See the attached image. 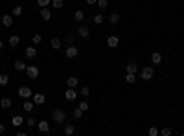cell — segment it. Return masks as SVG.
<instances>
[{"label":"cell","mask_w":184,"mask_h":136,"mask_svg":"<svg viewBox=\"0 0 184 136\" xmlns=\"http://www.w3.org/2000/svg\"><path fill=\"white\" fill-rule=\"evenodd\" d=\"M39 74H41V70H39V66H35V64H29V66L26 68V76H28L29 79H37Z\"/></svg>","instance_id":"obj_1"},{"label":"cell","mask_w":184,"mask_h":136,"mask_svg":"<svg viewBox=\"0 0 184 136\" xmlns=\"http://www.w3.org/2000/svg\"><path fill=\"white\" fill-rule=\"evenodd\" d=\"M65 120H66V114H65V111H61V109H55L53 111V122L55 123H65Z\"/></svg>","instance_id":"obj_2"},{"label":"cell","mask_w":184,"mask_h":136,"mask_svg":"<svg viewBox=\"0 0 184 136\" xmlns=\"http://www.w3.org/2000/svg\"><path fill=\"white\" fill-rule=\"evenodd\" d=\"M153 74H155V70H153L151 66H144V68H142V72H140V76H142V79H144V81H149V79L153 77Z\"/></svg>","instance_id":"obj_3"},{"label":"cell","mask_w":184,"mask_h":136,"mask_svg":"<svg viewBox=\"0 0 184 136\" xmlns=\"http://www.w3.org/2000/svg\"><path fill=\"white\" fill-rule=\"evenodd\" d=\"M31 96H33L31 88H28V87H18V98H24V99H28V98H31Z\"/></svg>","instance_id":"obj_4"},{"label":"cell","mask_w":184,"mask_h":136,"mask_svg":"<svg viewBox=\"0 0 184 136\" xmlns=\"http://www.w3.org/2000/svg\"><path fill=\"white\" fill-rule=\"evenodd\" d=\"M77 37H79V39H88V37H90V29H88L87 26H79V28H77Z\"/></svg>","instance_id":"obj_5"},{"label":"cell","mask_w":184,"mask_h":136,"mask_svg":"<svg viewBox=\"0 0 184 136\" xmlns=\"http://www.w3.org/2000/svg\"><path fill=\"white\" fill-rule=\"evenodd\" d=\"M31 98H33V103H35V105H44V101H46V96L41 94V92H35Z\"/></svg>","instance_id":"obj_6"},{"label":"cell","mask_w":184,"mask_h":136,"mask_svg":"<svg viewBox=\"0 0 184 136\" xmlns=\"http://www.w3.org/2000/svg\"><path fill=\"white\" fill-rule=\"evenodd\" d=\"M77 46H68L66 48V52H65V55L68 57V59H74V57H77Z\"/></svg>","instance_id":"obj_7"},{"label":"cell","mask_w":184,"mask_h":136,"mask_svg":"<svg viewBox=\"0 0 184 136\" xmlns=\"http://www.w3.org/2000/svg\"><path fill=\"white\" fill-rule=\"evenodd\" d=\"M37 129H39V131H41L42 134H48L52 127L48 125V122H44V120H42V122H39V123H37Z\"/></svg>","instance_id":"obj_8"},{"label":"cell","mask_w":184,"mask_h":136,"mask_svg":"<svg viewBox=\"0 0 184 136\" xmlns=\"http://www.w3.org/2000/svg\"><path fill=\"white\" fill-rule=\"evenodd\" d=\"M120 44V39L116 37V35H111V37H107V46L109 48H116Z\"/></svg>","instance_id":"obj_9"},{"label":"cell","mask_w":184,"mask_h":136,"mask_svg":"<svg viewBox=\"0 0 184 136\" xmlns=\"http://www.w3.org/2000/svg\"><path fill=\"white\" fill-rule=\"evenodd\" d=\"M24 55H26L28 59H35V57H37V50H35V46H28L26 52H24Z\"/></svg>","instance_id":"obj_10"},{"label":"cell","mask_w":184,"mask_h":136,"mask_svg":"<svg viewBox=\"0 0 184 136\" xmlns=\"http://www.w3.org/2000/svg\"><path fill=\"white\" fill-rule=\"evenodd\" d=\"M65 98H66L68 101H74V99H77V92H76V88H68V90L65 92Z\"/></svg>","instance_id":"obj_11"},{"label":"cell","mask_w":184,"mask_h":136,"mask_svg":"<svg viewBox=\"0 0 184 136\" xmlns=\"http://www.w3.org/2000/svg\"><path fill=\"white\" fill-rule=\"evenodd\" d=\"M2 24H4V28H11L13 26V15H4L2 17Z\"/></svg>","instance_id":"obj_12"},{"label":"cell","mask_w":184,"mask_h":136,"mask_svg":"<svg viewBox=\"0 0 184 136\" xmlns=\"http://www.w3.org/2000/svg\"><path fill=\"white\" fill-rule=\"evenodd\" d=\"M151 63L153 64H160L162 63V53L160 52H153L151 53Z\"/></svg>","instance_id":"obj_13"},{"label":"cell","mask_w":184,"mask_h":136,"mask_svg":"<svg viewBox=\"0 0 184 136\" xmlns=\"http://www.w3.org/2000/svg\"><path fill=\"white\" fill-rule=\"evenodd\" d=\"M26 68H28V66H26V63H24L22 59L15 61V70H17V72H26Z\"/></svg>","instance_id":"obj_14"},{"label":"cell","mask_w":184,"mask_h":136,"mask_svg":"<svg viewBox=\"0 0 184 136\" xmlns=\"http://www.w3.org/2000/svg\"><path fill=\"white\" fill-rule=\"evenodd\" d=\"M24 122H26V120H24V118H22L20 114H17V116H13V118H11V123H13L15 127H20V125H22Z\"/></svg>","instance_id":"obj_15"},{"label":"cell","mask_w":184,"mask_h":136,"mask_svg":"<svg viewBox=\"0 0 184 136\" xmlns=\"http://www.w3.org/2000/svg\"><path fill=\"white\" fill-rule=\"evenodd\" d=\"M74 18H76L77 22H83V20H85V11H83V9H76Z\"/></svg>","instance_id":"obj_16"},{"label":"cell","mask_w":184,"mask_h":136,"mask_svg":"<svg viewBox=\"0 0 184 136\" xmlns=\"http://www.w3.org/2000/svg\"><path fill=\"white\" fill-rule=\"evenodd\" d=\"M109 22H111L112 26L120 24V15H118V13H111V15H109Z\"/></svg>","instance_id":"obj_17"},{"label":"cell","mask_w":184,"mask_h":136,"mask_svg":"<svg viewBox=\"0 0 184 136\" xmlns=\"http://www.w3.org/2000/svg\"><path fill=\"white\" fill-rule=\"evenodd\" d=\"M7 42H9V46H11V48H15V46H18V42H20V37H18V35H11Z\"/></svg>","instance_id":"obj_18"},{"label":"cell","mask_w":184,"mask_h":136,"mask_svg":"<svg viewBox=\"0 0 184 136\" xmlns=\"http://www.w3.org/2000/svg\"><path fill=\"white\" fill-rule=\"evenodd\" d=\"M136 70H138L136 63H129V64L125 66V72H127V74H135V76H136Z\"/></svg>","instance_id":"obj_19"},{"label":"cell","mask_w":184,"mask_h":136,"mask_svg":"<svg viewBox=\"0 0 184 136\" xmlns=\"http://www.w3.org/2000/svg\"><path fill=\"white\" fill-rule=\"evenodd\" d=\"M11 105H13V101H11L9 98H2V99H0V107H2V109H11Z\"/></svg>","instance_id":"obj_20"},{"label":"cell","mask_w":184,"mask_h":136,"mask_svg":"<svg viewBox=\"0 0 184 136\" xmlns=\"http://www.w3.org/2000/svg\"><path fill=\"white\" fill-rule=\"evenodd\" d=\"M74 133H76V127H74L72 123H66V125H65V134H66V136H74Z\"/></svg>","instance_id":"obj_21"},{"label":"cell","mask_w":184,"mask_h":136,"mask_svg":"<svg viewBox=\"0 0 184 136\" xmlns=\"http://www.w3.org/2000/svg\"><path fill=\"white\" fill-rule=\"evenodd\" d=\"M41 17H42L44 20H50V18H52V11H50L48 7H42V9H41Z\"/></svg>","instance_id":"obj_22"},{"label":"cell","mask_w":184,"mask_h":136,"mask_svg":"<svg viewBox=\"0 0 184 136\" xmlns=\"http://www.w3.org/2000/svg\"><path fill=\"white\" fill-rule=\"evenodd\" d=\"M77 83H79L77 77H68V79H66V87H68V88H76Z\"/></svg>","instance_id":"obj_23"},{"label":"cell","mask_w":184,"mask_h":136,"mask_svg":"<svg viewBox=\"0 0 184 136\" xmlns=\"http://www.w3.org/2000/svg\"><path fill=\"white\" fill-rule=\"evenodd\" d=\"M33 105H35L33 101H29V99H26V101H24V105H22V109H24L26 112H31V111H33Z\"/></svg>","instance_id":"obj_24"},{"label":"cell","mask_w":184,"mask_h":136,"mask_svg":"<svg viewBox=\"0 0 184 136\" xmlns=\"http://www.w3.org/2000/svg\"><path fill=\"white\" fill-rule=\"evenodd\" d=\"M22 11H24V9H22L20 6H15V7L11 9V15H13V17H20V15H22Z\"/></svg>","instance_id":"obj_25"},{"label":"cell","mask_w":184,"mask_h":136,"mask_svg":"<svg viewBox=\"0 0 184 136\" xmlns=\"http://www.w3.org/2000/svg\"><path fill=\"white\" fill-rule=\"evenodd\" d=\"M9 83V76L7 74H0V87H6Z\"/></svg>","instance_id":"obj_26"},{"label":"cell","mask_w":184,"mask_h":136,"mask_svg":"<svg viewBox=\"0 0 184 136\" xmlns=\"http://www.w3.org/2000/svg\"><path fill=\"white\" fill-rule=\"evenodd\" d=\"M50 44H52V48H53V50H59L63 42H61V39H52V42H50Z\"/></svg>","instance_id":"obj_27"},{"label":"cell","mask_w":184,"mask_h":136,"mask_svg":"<svg viewBox=\"0 0 184 136\" xmlns=\"http://www.w3.org/2000/svg\"><path fill=\"white\" fill-rule=\"evenodd\" d=\"M37 123H39V122H37L33 116H29V118L26 120V125H28V127H37Z\"/></svg>","instance_id":"obj_28"},{"label":"cell","mask_w":184,"mask_h":136,"mask_svg":"<svg viewBox=\"0 0 184 136\" xmlns=\"http://www.w3.org/2000/svg\"><path fill=\"white\" fill-rule=\"evenodd\" d=\"M159 134H160L159 127H149V129H147V136H159Z\"/></svg>","instance_id":"obj_29"},{"label":"cell","mask_w":184,"mask_h":136,"mask_svg":"<svg viewBox=\"0 0 184 136\" xmlns=\"http://www.w3.org/2000/svg\"><path fill=\"white\" fill-rule=\"evenodd\" d=\"M65 42H66L68 46H76V39H74V35H66V39H65Z\"/></svg>","instance_id":"obj_30"},{"label":"cell","mask_w":184,"mask_h":136,"mask_svg":"<svg viewBox=\"0 0 184 136\" xmlns=\"http://www.w3.org/2000/svg\"><path fill=\"white\" fill-rule=\"evenodd\" d=\"M79 94H81L83 98H88V96H90V88H88V87H81V90H79Z\"/></svg>","instance_id":"obj_31"},{"label":"cell","mask_w":184,"mask_h":136,"mask_svg":"<svg viewBox=\"0 0 184 136\" xmlns=\"http://www.w3.org/2000/svg\"><path fill=\"white\" fill-rule=\"evenodd\" d=\"M81 116H83V111H81V109H74V112H72V118H74V120H79Z\"/></svg>","instance_id":"obj_32"},{"label":"cell","mask_w":184,"mask_h":136,"mask_svg":"<svg viewBox=\"0 0 184 136\" xmlns=\"http://www.w3.org/2000/svg\"><path fill=\"white\" fill-rule=\"evenodd\" d=\"M171 134H173L171 127H164V129H160V136H171Z\"/></svg>","instance_id":"obj_33"},{"label":"cell","mask_w":184,"mask_h":136,"mask_svg":"<svg viewBox=\"0 0 184 136\" xmlns=\"http://www.w3.org/2000/svg\"><path fill=\"white\" fill-rule=\"evenodd\" d=\"M52 4V0H37V6L39 7H48Z\"/></svg>","instance_id":"obj_34"},{"label":"cell","mask_w":184,"mask_h":136,"mask_svg":"<svg viewBox=\"0 0 184 136\" xmlns=\"http://www.w3.org/2000/svg\"><path fill=\"white\" fill-rule=\"evenodd\" d=\"M125 81H127V83H136V76H135V74H127V76H125Z\"/></svg>","instance_id":"obj_35"},{"label":"cell","mask_w":184,"mask_h":136,"mask_svg":"<svg viewBox=\"0 0 184 136\" xmlns=\"http://www.w3.org/2000/svg\"><path fill=\"white\" fill-rule=\"evenodd\" d=\"M52 6H53L55 9H61V7H63V0H52Z\"/></svg>","instance_id":"obj_36"},{"label":"cell","mask_w":184,"mask_h":136,"mask_svg":"<svg viewBox=\"0 0 184 136\" xmlns=\"http://www.w3.org/2000/svg\"><path fill=\"white\" fill-rule=\"evenodd\" d=\"M101 22H103V15H100V13L94 15V24H101Z\"/></svg>","instance_id":"obj_37"},{"label":"cell","mask_w":184,"mask_h":136,"mask_svg":"<svg viewBox=\"0 0 184 136\" xmlns=\"http://www.w3.org/2000/svg\"><path fill=\"white\" fill-rule=\"evenodd\" d=\"M41 42H42V37H41L39 33H35V35H33V44H41Z\"/></svg>","instance_id":"obj_38"},{"label":"cell","mask_w":184,"mask_h":136,"mask_svg":"<svg viewBox=\"0 0 184 136\" xmlns=\"http://www.w3.org/2000/svg\"><path fill=\"white\" fill-rule=\"evenodd\" d=\"M77 109H81V111H83V112H85V111H88V103H87V101H81V103H79V107H77Z\"/></svg>","instance_id":"obj_39"},{"label":"cell","mask_w":184,"mask_h":136,"mask_svg":"<svg viewBox=\"0 0 184 136\" xmlns=\"http://www.w3.org/2000/svg\"><path fill=\"white\" fill-rule=\"evenodd\" d=\"M98 7H107V0H98Z\"/></svg>","instance_id":"obj_40"},{"label":"cell","mask_w":184,"mask_h":136,"mask_svg":"<svg viewBox=\"0 0 184 136\" xmlns=\"http://www.w3.org/2000/svg\"><path fill=\"white\" fill-rule=\"evenodd\" d=\"M6 133V127H4V123H0V134H4Z\"/></svg>","instance_id":"obj_41"},{"label":"cell","mask_w":184,"mask_h":136,"mask_svg":"<svg viewBox=\"0 0 184 136\" xmlns=\"http://www.w3.org/2000/svg\"><path fill=\"white\" fill-rule=\"evenodd\" d=\"M87 4H90V6H94V4H98V0H87Z\"/></svg>","instance_id":"obj_42"},{"label":"cell","mask_w":184,"mask_h":136,"mask_svg":"<svg viewBox=\"0 0 184 136\" xmlns=\"http://www.w3.org/2000/svg\"><path fill=\"white\" fill-rule=\"evenodd\" d=\"M2 48H4V41L0 39V50H2Z\"/></svg>","instance_id":"obj_43"},{"label":"cell","mask_w":184,"mask_h":136,"mask_svg":"<svg viewBox=\"0 0 184 136\" xmlns=\"http://www.w3.org/2000/svg\"><path fill=\"white\" fill-rule=\"evenodd\" d=\"M17 136H28L26 133H17Z\"/></svg>","instance_id":"obj_44"},{"label":"cell","mask_w":184,"mask_h":136,"mask_svg":"<svg viewBox=\"0 0 184 136\" xmlns=\"http://www.w3.org/2000/svg\"><path fill=\"white\" fill-rule=\"evenodd\" d=\"M0 112H2V107H0Z\"/></svg>","instance_id":"obj_45"},{"label":"cell","mask_w":184,"mask_h":136,"mask_svg":"<svg viewBox=\"0 0 184 136\" xmlns=\"http://www.w3.org/2000/svg\"><path fill=\"white\" fill-rule=\"evenodd\" d=\"M181 136H184V134H181Z\"/></svg>","instance_id":"obj_46"}]
</instances>
